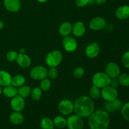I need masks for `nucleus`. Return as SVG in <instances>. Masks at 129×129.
<instances>
[{
	"instance_id": "obj_4",
	"label": "nucleus",
	"mask_w": 129,
	"mask_h": 129,
	"mask_svg": "<svg viewBox=\"0 0 129 129\" xmlns=\"http://www.w3.org/2000/svg\"><path fill=\"white\" fill-rule=\"evenodd\" d=\"M111 78L103 72H98L93 76L92 83L93 85L98 87L100 89L110 85Z\"/></svg>"
},
{
	"instance_id": "obj_8",
	"label": "nucleus",
	"mask_w": 129,
	"mask_h": 129,
	"mask_svg": "<svg viewBox=\"0 0 129 129\" xmlns=\"http://www.w3.org/2000/svg\"><path fill=\"white\" fill-rule=\"evenodd\" d=\"M118 91L110 86H107L101 89V96L105 102L113 100L118 98Z\"/></svg>"
},
{
	"instance_id": "obj_18",
	"label": "nucleus",
	"mask_w": 129,
	"mask_h": 129,
	"mask_svg": "<svg viewBox=\"0 0 129 129\" xmlns=\"http://www.w3.org/2000/svg\"><path fill=\"white\" fill-rule=\"evenodd\" d=\"M115 16L120 20H124L129 18V6L123 5L117 9L115 11Z\"/></svg>"
},
{
	"instance_id": "obj_11",
	"label": "nucleus",
	"mask_w": 129,
	"mask_h": 129,
	"mask_svg": "<svg viewBox=\"0 0 129 129\" xmlns=\"http://www.w3.org/2000/svg\"><path fill=\"white\" fill-rule=\"evenodd\" d=\"M10 107L13 112H21L25 107V100L22 97L17 94L11 98V100L10 102Z\"/></svg>"
},
{
	"instance_id": "obj_24",
	"label": "nucleus",
	"mask_w": 129,
	"mask_h": 129,
	"mask_svg": "<svg viewBox=\"0 0 129 129\" xmlns=\"http://www.w3.org/2000/svg\"><path fill=\"white\" fill-rule=\"evenodd\" d=\"M31 90V88L29 86L24 84V85L19 87L18 89V95L25 99V98H28L29 96H30Z\"/></svg>"
},
{
	"instance_id": "obj_31",
	"label": "nucleus",
	"mask_w": 129,
	"mask_h": 129,
	"mask_svg": "<svg viewBox=\"0 0 129 129\" xmlns=\"http://www.w3.org/2000/svg\"><path fill=\"white\" fill-rule=\"evenodd\" d=\"M121 113L123 118L125 120L129 122V102L123 105L121 108Z\"/></svg>"
},
{
	"instance_id": "obj_13",
	"label": "nucleus",
	"mask_w": 129,
	"mask_h": 129,
	"mask_svg": "<svg viewBox=\"0 0 129 129\" xmlns=\"http://www.w3.org/2000/svg\"><path fill=\"white\" fill-rule=\"evenodd\" d=\"M100 52V47L96 42H91L86 47L84 52L87 57L89 59H94L99 55Z\"/></svg>"
},
{
	"instance_id": "obj_12",
	"label": "nucleus",
	"mask_w": 129,
	"mask_h": 129,
	"mask_svg": "<svg viewBox=\"0 0 129 129\" xmlns=\"http://www.w3.org/2000/svg\"><path fill=\"white\" fill-rule=\"evenodd\" d=\"M122 106V102L117 98L113 100L106 102L104 104V108L105 110L107 111L108 113H113L121 110Z\"/></svg>"
},
{
	"instance_id": "obj_6",
	"label": "nucleus",
	"mask_w": 129,
	"mask_h": 129,
	"mask_svg": "<svg viewBox=\"0 0 129 129\" xmlns=\"http://www.w3.org/2000/svg\"><path fill=\"white\" fill-rule=\"evenodd\" d=\"M57 108L58 110L61 114L69 115L74 112V103L70 100H62L59 103Z\"/></svg>"
},
{
	"instance_id": "obj_33",
	"label": "nucleus",
	"mask_w": 129,
	"mask_h": 129,
	"mask_svg": "<svg viewBox=\"0 0 129 129\" xmlns=\"http://www.w3.org/2000/svg\"><path fill=\"white\" fill-rule=\"evenodd\" d=\"M84 74V69L82 67H78L73 71V76L78 79L83 78Z\"/></svg>"
},
{
	"instance_id": "obj_9",
	"label": "nucleus",
	"mask_w": 129,
	"mask_h": 129,
	"mask_svg": "<svg viewBox=\"0 0 129 129\" xmlns=\"http://www.w3.org/2000/svg\"><path fill=\"white\" fill-rule=\"evenodd\" d=\"M62 45L64 50L68 52H73L75 51L78 46L77 40L70 35L64 37L62 41Z\"/></svg>"
},
{
	"instance_id": "obj_22",
	"label": "nucleus",
	"mask_w": 129,
	"mask_h": 129,
	"mask_svg": "<svg viewBox=\"0 0 129 129\" xmlns=\"http://www.w3.org/2000/svg\"><path fill=\"white\" fill-rule=\"evenodd\" d=\"M2 93L7 98H13L18 94V89L11 84L4 87Z\"/></svg>"
},
{
	"instance_id": "obj_32",
	"label": "nucleus",
	"mask_w": 129,
	"mask_h": 129,
	"mask_svg": "<svg viewBox=\"0 0 129 129\" xmlns=\"http://www.w3.org/2000/svg\"><path fill=\"white\" fill-rule=\"evenodd\" d=\"M59 75V71L56 68H50L47 70V76L50 79H55Z\"/></svg>"
},
{
	"instance_id": "obj_27",
	"label": "nucleus",
	"mask_w": 129,
	"mask_h": 129,
	"mask_svg": "<svg viewBox=\"0 0 129 129\" xmlns=\"http://www.w3.org/2000/svg\"><path fill=\"white\" fill-rule=\"evenodd\" d=\"M55 127L58 128H63L67 125V119L62 116H57L53 120Z\"/></svg>"
},
{
	"instance_id": "obj_39",
	"label": "nucleus",
	"mask_w": 129,
	"mask_h": 129,
	"mask_svg": "<svg viewBox=\"0 0 129 129\" xmlns=\"http://www.w3.org/2000/svg\"><path fill=\"white\" fill-rule=\"evenodd\" d=\"M4 26H5V24H4L3 21L2 20H0V30H1L3 28Z\"/></svg>"
},
{
	"instance_id": "obj_20",
	"label": "nucleus",
	"mask_w": 129,
	"mask_h": 129,
	"mask_svg": "<svg viewBox=\"0 0 129 129\" xmlns=\"http://www.w3.org/2000/svg\"><path fill=\"white\" fill-rule=\"evenodd\" d=\"M10 122L14 125H20L23 123L25 120L24 116L21 112H13L10 114V117H9Z\"/></svg>"
},
{
	"instance_id": "obj_21",
	"label": "nucleus",
	"mask_w": 129,
	"mask_h": 129,
	"mask_svg": "<svg viewBox=\"0 0 129 129\" xmlns=\"http://www.w3.org/2000/svg\"><path fill=\"white\" fill-rule=\"evenodd\" d=\"M12 76L10 73L5 70H0V86H6L11 84Z\"/></svg>"
},
{
	"instance_id": "obj_41",
	"label": "nucleus",
	"mask_w": 129,
	"mask_h": 129,
	"mask_svg": "<svg viewBox=\"0 0 129 129\" xmlns=\"http://www.w3.org/2000/svg\"><path fill=\"white\" fill-rule=\"evenodd\" d=\"M37 1L38 2L41 3H43L47 2V1H49V0H37Z\"/></svg>"
},
{
	"instance_id": "obj_17",
	"label": "nucleus",
	"mask_w": 129,
	"mask_h": 129,
	"mask_svg": "<svg viewBox=\"0 0 129 129\" xmlns=\"http://www.w3.org/2000/svg\"><path fill=\"white\" fill-rule=\"evenodd\" d=\"M86 32V27L84 23L82 21H76L73 25L72 33L76 37H81L83 36Z\"/></svg>"
},
{
	"instance_id": "obj_23",
	"label": "nucleus",
	"mask_w": 129,
	"mask_h": 129,
	"mask_svg": "<svg viewBox=\"0 0 129 129\" xmlns=\"http://www.w3.org/2000/svg\"><path fill=\"white\" fill-rule=\"evenodd\" d=\"M26 83V78L24 76L21 74H16L12 77L11 84L16 88H19L21 86L24 85Z\"/></svg>"
},
{
	"instance_id": "obj_10",
	"label": "nucleus",
	"mask_w": 129,
	"mask_h": 129,
	"mask_svg": "<svg viewBox=\"0 0 129 129\" xmlns=\"http://www.w3.org/2000/svg\"><path fill=\"white\" fill-rule=\"evenodd\" d=\"M105 73L110 78H117L120 74V69L117 63L110 62L106 65Z\"/></svg>"
},
{
	"instance_id": "obj_38",
	"label": "nucleus",
	"mask_w": 129,
	"mask_h": 129,
	"mask_svg": "<svg viewBox=\"0 0 129 129\" xmlns=\"http://www.w3.org/2000/svg\"><path fill=\"white\" fill-rule=\"evenodd\" d=\"M107 1H108V0H94V2L99 5H104Z\"/></svg>"
},
{
	"instance_id": "obj_37",
	"label": "nucleus",
	"mask_w": 129,
	"mask_h": 129,
	"mask_svg": "<svg viewBox=\"0 0 129 129\" xmlns=\"http://www.w3.org/2000/svg\"><path fill=\"white\" fill-rule=\"evenodd\" d=\"M119 84L118 83V81L117 78H111L110 79V86L113 88H117Z\"/></svg>"
},
{
	"instance_id": "obj_26",
	"label": "nucleus",
	"mask_w": 129,
	"mask_h": 129,
	"mask_svg": "<svg viewBox=\"0 0 129 129\" xmlns=\"http://www.w3.org/2000/svg\"><path fill=\"white\" fill-rule=\"evenodd\" d=\"M89 95L93 100H98L101 97V89L98 87L93 85L91 86L89 90Z\"/></svg>"
},
{
	"instance_id": "obj_7",
	"label": "nucleus",
	"mask_w": 129,
	"mask_h": 129,
	"mask_svg": "<svg viewBox=\"0 0 129 129\" xmlns=\"http://www.w3.org/2000/svg\"><path fill=\"white\" fill-rule=\"evenodd\" d=\"M67 127L68 129H83L84 122L82 117L78 115H73L67 119Z\"/></svg>"
},
{
	"instance_id": "obj_34",
	"label": "nucleus",
	"mask_w": 129,
	"mask_h": 129,
	"mask_svg": "<svg viewBox=\"0 0 129 129\" xmlns=\"http://www.w3.org/2000/svg\"><path fill=\"white\" fill-rule=\"evenodd\" d=\"M18 53L15 50H10L6 54V59L9 62H13L16 60Z\"/></svg>"
},
{
	"instance_id": "obj_2",
	"label": "nucleus",
	"mask_w": 129,
	"mask_h": 129,
	"mask_svg": "<svg viewBox=\"0 0 129 129\" xmlns=\"http://www.w3.org/2000/svg\"><path fill=\"white\" fill-rule=\"evenodd\" d=\"M88 125L90 129H107L110 118L108 112L103 109L94 111L88 117Z\"/></svg>"
},
{
	"instance_id": "obj_42",
	"label": "nucleus",
	"mask_w": 129,
	"mask_h": 129,
	"mask_svg": "<svg viewBox=\"0 0 129 129\" xmlns=\"http://www.w3.org/2000/svg\"><path fill=\"white\" fill-rule=\"evenodd\" d=\"M1 87L2 86H0V96H1V94H2V91H3V89Z\"/></svg>"
},
{
	"instance_id": "obj_15",
	"label": "nucleus",
	"mask_w": 129,
	"mask_h": 129,
	"mask_svg": "<svg viewBox=\"0 0 129 129\" xmlns=\"http://www.w3.org/2000/svg\"><path fill=\"white\" fill-rule=\"evenodd\" d=\"M4 6L11 13H16L21 8L20 0H4Z\"/></svg>"
},
{
	"instance_id": "obj_40",
	"label": "nucleus",
	"mask_w": 129,
	"mask_h": 129,
	"mask_svg": "<svg viewBox=\"0 0 129 129\" xmlns=\"http://www.w3.org/2000/svg\"><path fill=\"white\" fill-rule=\"evenodd\" d=\"M19 53L20 54H25V50L23 48H21V49H20V51H19Z\"/></svg>"
},
{
	"instance_id": "obj_30",
	"label": "nucleus",
	"mask_w": 129,
	"mask_h": 129,
	"mask_svg": "<svg viewBox=\"0 0 129 129\" xmlns=\"http://www.w3.org/2000/svg\"><path fill=\"white\" fill-rule=\"evenodd\" d=\"M51 87V81L48 78H44V79L40 81V88L42 91H47L50 89Z\"/></svg>"
},
{
	"instance_id": "obj_14",
	"label": "nucleus",
	"mask_w": 129,
	"mask_h": 129,
	"mask_svg": "<svg viewBox=\"0 0 129 129\" xmlns=\"http://www.w3.org/2000/svg\"><path fill=\"white\" fill-rule=\"evenodd\" d=\"M106 20L104 18L101 16L93 18L89 21V26L91 30L93 31H99L106 26Z\"/></svg>"
},
{
	"instance_id": "obj_5",
	"label": "nucleus",
	"mask_w": 129,
	"mask_h": 129,
	"mask_svg": "<svg viewBox=\"0 0 129 129\" xmlns=\"http://www.w3.org/2000/svg\"><path fill=\"white\" fill-rule=\"evenodd\" d=\"M30 76L34 80L41 81L47 76V69L43 66H36L30 70Z\"/></svg>"
},
{
	"instance_id": "obj_29",
	"label": "nucleus",
	"mask_w": 129,
	"mask_h": 129,
	"mask_svg": "<svg viewBox=\"0 0 129 129\" xmlns=\"http://www.w3.org/2000/svg\"><path fill=\"white\" fill-rule=\"evenodd\" d=\"M119 84L123 86H129V74L127 73L120 74L117 78Z\"/></svg>"
},
{
	"instance_id": "obj_16",
	"label": "nucleus",
	"mask_w": 129,
	"mask_h": 129,
	"mask_svg": "<svg viewBox=\"0 0 129 129\" xmlns=\"http://www.w3.org/2000/svg\"><path fill=\"white\" fill-rule=\"evenodd\" d=\"M18 66L21 68H27L31 65V60L30 57L26 54L18 53L17 58L16 59Z\"/></svg>"
},
{
	"instance_id": "obj_1",
	"label": "nucleus",
	"mask_w": 129,
	"mask_h": 129,
	"mask_svg": "<svg viewBox=\"0 0 129 129\" xmlns=\"http://www.w3.org/2000/svg\"><path fill=\"white\" fill-rule=\"evenodd\" d=\"M94 103L88 96L78 97L74 103V112L82 118L89 117L94 111Z\"/></svg>"
},
{
	"instance_id": "obj_35",
	"label": "nucleus",
	"mask_w": 129,
	"mask_h": 129,
	"mask_svg": "<svg viewBox=\"0 0 129 129\" xmlns=\"http://www.w3.org/2000/svg\"><path fill=\"white\" fill-rule=\"evenodd\" d=\"M122 62L125 68H129V50L125 52L122 55Z\"/></svg>"
},
{
	"instance_id": "obj_25",
	"label": "nucleus",
	"mask_w": 129,
	"mask_h": 129,
	"mask_svg": "<svg viewBox=\"0 0 129 129\" xmlns=\"http://www.w3.org/2000/svg\"><path fill=\"white\" fill-rule=\"evenodd\" d=\"M40 124L42 129H54L55 127L53 120L49 117H44L42 118Z\"/></svg>"
},
{
	"instance_id": "obj_19",
	"label": "nucleus",
	"mask_w": 129,
	"mask_h": 129,
	"mask_svg": "<svg viewBox=\"0 0 129 129\" xmlns=\"http://www.w3.org/2000/svg\"><path fill=\"white\" fill-rule=\"evenodd\" d=\"M73 25L69 21H65L60 24L59 27V32L61 36L66 37L70 35L72 33Z\"/></svg>"
},
{
	"instance_id": "obj_3",
	"label": "nucleus",
	"mask_w": 129,
	"mask_h": 129,
	"mask_svg": "<svg viewBox=\"0 0 129 129\" xmlns=\"http://www.w3.org/2000/svg\"><path fill=\"white\" fill-rule=\"evenodd\" d=\"M62 59L61 52L58 50H52L45 57V63L50 68H57L62 62Z\"/></svg>"
},
{
	"instance_id": "obj_36",
	"label": "nucleus",
	"mask_w": 129,
	"mask_h": 129,
	"mask_svg": "<svg viewBox=\"0 0 129 129\" xmlns=\"http://www.w3.org/2000/svg\"><path fill=\"white\" fill-rule=\"evenodd\" d=\"M91 0H75V4L78 7H84L91 4Z\"/></svg>"
},
{
	"instance_id": "obj_28",
	"label": "nucleus",
	"mask_w": 129,
	"mask_h": 129,
	"mask_svg": "<svg viewBox=\"0 0 129 129\" xmlns=\"http://www.w3.org/2000/svg\"><path fill=\"white\" fill-rule=\"evenodd\" d=\"M42 96V90L39 87H35L31 89L30 96L34 101H39Z\"/></svg>"
}]
</instances>
